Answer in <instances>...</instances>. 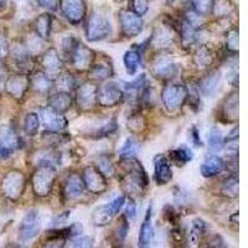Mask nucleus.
<instances>
[{
	"instance_id": "37",
	"label": "nucleus",
	"mask_w": 248,
	"mask_h": 248,
	"mask_svg": "<svg viewBox=\"0 0 248 248\" xmlns=\"http://www.w3.org/2000/svg\"><path fill=\"white\" fill-rule=\"evenodd\" d=\"M222 192L229 198H237V195H238V179H237V176H231L223 183Z\"/></svg>"
},
{
	"instance_id": "1",
	"label": "nucleus",
	"mask_w": 248,
	"mask_h": 248,
	"mask_svg": "<svg viewBox=\"0 0 248 248\" xmlns=\"http://www.w3.org/2000/svg\"><path fill=\"white\" fill-rule=\"evenodd\" d=\"M112 26H110L109 19L106 15L99 12H93L90 15L86 26V36L88 41H101L109 36Z\"/></svg>"
},
{
	"instance_id": "51",
	"label": "nucleus",
	"mask_w": 248,
	"mask_h": 248,
	"mask_svg": "<svg viewBox=\"0 0 248 248\" xmlns=\"http://www.w3.org/2000/svg\"><path fill=\"white\" fill-rule=\"evenodd\" d=\"M124 203H125V198H124V196H118V198H116L114 200L110 201L109 205L112 206V209L114 210V211L119 212L122 207H123Z\"/></svg>"
},
{
	"instance_id": "40",
	"label": "nucleus",
	"mask_w": 248,
	"mask_h": 248,
	"mask_svg": "<svg viewBox=\"0 0 248 248\" xmlns=\"http://www.w3.org/2000/svg\"><path fill=\"white\" fill-rule=\"evenodd\" d=\"M195 12L200 15H207L212 10V0H191Z\"/></svg>"
},
{
	"instance_id": "34",
	"label": "nucleus",
	"mask_w": 248,
	"mask_h": 248,
	"mask_svg": "<svg viewBox=\"0 0 248 248\" xmlns=\"http://www.w3.org/2000/svg\"><path fill=\"white\" fill-rule=\"evenodd\" d=\"M52 81L50 77L45 74H37L36 76L32 77V86L37 92H47L51 88Z\"/></svg>"
},
{
	"instance_id": "58",
	"label": "nucleus",
	"mask_w": 248,
	"mask_h": 248,
	"mask_svg": "<svg viewBox=\"0 0 248 248\" xmlns=\"http://www.w3.org/2000/svg\"><path fill=\"white\" fill-rule=\"evenodd\" d=\"M121 248H132V247H129V246H123V247H121Z\"/></svg>"
},
{
	"instance_id": "18",
	"label": "nucleus",
	"mask_w": 248,
	"mask_h": 248,
	"mask_svg": "<svg viewBox=\"0 0 248 248\" xmlns=\"http://www.w3.org/2000/svg\"><path fill=\"white\" fill-rule=\"evenodd\" d=\"M71 55H72V62H74L75 67L78 68V70H87L92 66V61L94 56H93L92 50H90L87 46L77 44V46Z\"/></svg>"
},
{
	"instance_id": "4",
	"label": "nucleus",
	"mask_w": 248,
	"mask_h": 248,
	"mask_svg": "<svg viewBox=\"0 0 248 248\" xmlns=\"http://www.w3.org/2000/svg\"><path fill=\"white\" fill-rule=\"evenodd\" d=\"M187 98V90L180 83H169L161 92V101L168 110H176Z\"/></svg>"
},
{
	"instance_id": "48",
	"label": "nucleus",
	"mask_w": 248,
	"mask_h": 248,
	"mask_svg": "<svg viewBox=\"0 0 248 248\" xmlns=\"http://www.w3.org/2000/svg\"><path fill=\"white\" fill-rule=\"evenodd\" d=\"M155 40H156V44H169L170 39H171V35L169 34V31L165 30V29H161L160 31H158V34L155 35Z\"/></svg>"
},
{
	"instance_id": "22",
	"label": "nucleus",
	"mask_w": 248,
	"mask_h": 248,
	"mask_svg": "<svg viewBox=\"0 0 248 248\" xmlns=\"http://www.w3.org/2000/svg\"><path fill=\"white\" fill-rule=\"evenodd\" d=\"M221 83V74L218 71H212L209 75H206L199 83L201 93L203 96L212 97L217 92Z\"/></svg>"
},
{
	"instance_id": "59",
	"label": "nucleus",
	"mask_w": 248,
	"mask_h": 248,
	"mask_svg": "<svg viewBox=\"0 0 248 248\" xmlns=\"http://www.w3.org/2000/svg\"><path fill=\"white\" fill-rule=\"evenodd\" d=\"M0 91H1V85H0Z\"/></svg>"
},
{
	"instance_id": "53",
	"label": "nucleus",
	"mask_w": 248,
	"mask_h": 248,
	"mask_svg": "<svg viewBox=\"0 0 248 248\" xmlns=\"http://www.w3.org/2000/svg\"><path fill=\"white\" fill-rule=\"evenodd\" d=\"M191 137H192V141L196 147H201L202 145V141H201L200 136H199V130L196 128H192L191 129Z\"/></svg>"
},
{
	"instance_id": "45",
	"label": "nucleus",
	"mask_w": 248,
	"mask_h": 248,
	"mask_svg": "<svg viewBox=\"0 0 248 248\" xmlns=\"http://www.w3.org/2000/svg\"><path fill=\"white\" fill-rule=\"evenodd\" d=\"M70 248H92V241L87 236L77 237L76 240H74Z\"/></svg>"
},
{
	"instance_id": "10",
	"label": "nucleus",
	"mask_w": 248,
	"mask_h": 248,
	"mask_svg": "<svg viewBox=\"0 0 248 248\" xmlns=\"http://www.w3.org/2000/svg\"><path fill=\"white\" fill-rule=\"evenodd\" d=\"M62 14L72 24H79L86 15V5L83 0H60Z\"/></svg>"
},
{
	"instance_id": "44",
	"label": "nucleus",
	"mask_w": 248,
	"mask_h": 248,
	"mask_svg": "<svg viewBox=\"0 0 248 248\" xmlns=\"http://www.w3.org/2000/svg\"><path fill=\"white\" fill-rule=\"evenodd\" d=\"M133 8H134V14L139 15H144L145 13L148 12V9H149V1L148 0H133Z\"/></svg>"
},
{
	"instance_id": "54",
	"label": "nucleus",
	"mask_w": 248,
	"mask_h": 248,
	"mask_svg": "<svg viewBox=\"0 0 248 248\" xmlns=\"http://www.w3.org/2000/svg\"><path fill=\"white\" fill-rule=\"evenodd\" d=\"M5 51H6V45H5V43H4L3 40L0 39V55H4V54H5Z\"/></svg>"
},
{
	"instance_id": "57",
	"label": "nucleus",
	"mask_w": 248,
	"mask_h": 248,
	"mask_svg": "<svg viewBox=\"0 0 248 248\" xmlns=\"http://www.w3.org/2000/svg\"><path fill=\"white\" fill-rule=\"evenodd\" d=\"M3 72H4V67H3V65L0 63V74H3Z\"/></svg>"
},
{
	"instance_id": "31",
	"label": "nucleus",
	"mask_w": 248,
	"mask_h": 248,
	"mask_svg": "<svg viewBox=\"0 0 248 248\" xmlns=\"http://www.w3.org/2000/svg\"><path fill=\"white\" fill-rule=\"evenodd\" d=\"M112 74V68L108 63H96L90 67V75L96 79H106Z\"/></svg>"
},
{
	"instance_id": "29",
	"label": "nucleus",
	"mask_w": 248,
	"mask_h": 248,
	"mask_svg": "<svg viewBox=\"0 0 248 248\" xmlns=\"http://www.w3.org/2000/svg\"><path fill=\"white\" fill-rule=\"evenodd\" d=\"M40 128V118L36 113H28L24 119V130L28 136H36Z\"/></svg>"
},
{
	"instance_id": "36",
	"label": "nucleus",
	"mask_w": 248,
	"mask_h": 248,
	"mask_svg": "<svg viewBox=\"0 0 248 248\" xmlns=\"http://www.w3.org/2000/svg\"><path fill=\"white\" fill-rule=\"evenodd\" d=\"M212 59H214V55L210 51V48H207L206 46H201L198 51H196V54H195V62L198 63L199 66H207L210 65L212 62Z\"/></svg>"
},
{
	"instance_id": "12",
	"label": "nucleus",
	"mask_w": 248,
	"mask_h": 248,
	"mask_svg": "<svg viewBox=\"0 0 248 248\" xmlns=\"http://www.w3.org/2000/svg\"><path fill=\"white\" fill-rule=\"evenodd\" d=\"M85 190L86 186L85 183H83V179L78 174L68 175L65 183H63V192L71 200H76V199L83 196Z\"/></svg>"
},
{
	"instance_id": "27",
	"label": "nucleus",
	"mask_w": 248,
	"mask_h": 248,
	"mask_svg": "<svg viewBox=\"0 0 248 248\" xmlns=\"http://www.w3.org/2000/svg\"><path fill=\"white\" fill-rule=\"evenodd\" d=\"M35 30L36 34L39 35L41 39L47 40L50 36V30H51V17L48 14H43L36 17L34 23Z\"/></svg>"
},
{
	"instance_id": "13",
	"label": "nucleus",
	"mask_w": 248,
	"mask_h": 248,
	"mask_svg": "<svg viewBox=\"0 0 248 248\" xmlns=\"http://www.w3.org/2000/svg\"><path fill=\"white\" fill-rule=\"evenodd\" d=\"M98 87L93 83H83L77 91V105L81 109L87 110L97 101Z\"/></svg>"
},
{
	"instance_id": "33",
	"label": "nucleus",
	"mask_w": 248,
	"mask_h": 248,
	"mask_svg": "<svg viewBox=\"0 0 248 248\" xmlns=\"http://www.w3.org/2000/svg\"><path fill=\"white\" fill-rule=\"evenodd\" d=\"M139 150V144L138 141H136L133 138H127L124 144L122 145V148L119 149V156L122 158H132L133 155L136 154Z\"/></svg>"
},
{
	"instance_id": "56",
	"label": "nucleus",
	"mask_w": 248,
	"mask_h": 248,
	"mask_svg": "<svg viewBox=\"0 0 248 248\" xmlns=\"http://www.w3.org/2000/svg\"><path fill=\"white\" fill-rule=\"evenodd\" d=\"M99 248H110V245H108V242H103L99 246Z\"/></svg>"
},
{
	"instance_id": "3",
	"label": "nucleus",
	"mask_w": 248,
	"mask_h": 248,
	"mask_svg": "<svg viewBox=\"0 0 248 248\" xmlns=\"http://www.w3.org/2000/svg\"><path fill=\"white\" fill-rule=\"evenodd\" d=\"M123 168L127 172L128 185L130 184V186L136 187L138 191H141L148 185L147 172L141 167L140 161L133 158H125L123 160Z\"/></svg>"
},
{
	"instance_id": "28",
	"label": "nucleus",
	"mask_w": 248,
	"mask_h": 248,
	"mask_svg": "<svg viewBox=\"0 0 248 248\" xmlns=\"http://www.w3.org/2000/svg\"><path fill=\"white\" fill-rule=\"evenodd\" d=\"M207 143L212 152H220L225 147V140L222 138L221 130L216 127H212L207 134Z\"/></svg>"
},
{
	"instance_id": "19",
	"label": "nucleus",
	"mask_w": 248,
	"mask_h": 248,
	"mask_svg": "<svg viewBox=\"0 0 248 248\" xmlns=\"http://www.w3.org/2000/svg\"><path fill=\"white\" fill-rule=\"evenodd\" d=\"M116 215L117 212L112 209V206L109 203H106V205H101L93 210L91 221L97 227H105L112 222L113 217Z\"/></svg>"
},
{
	"instance_id": "16",
	"label": "nucleus",
	"mask_w": 248,
	"mask_h": 248,
	"mask_svg": "<svg viewBox=\"0 0 248 248\" xmlns=\"http://www.w3.org/2000/svg\"><path fill=\"white\" fill-rule=\"evenodd\" d=\"M152 216H153V207L149 205L147 209L145 216L141 222L140 230H139V237H138V245L140 248H147L150 245L154 236V230H153L152 225Z\"/></svg>"
},
{
	"instance_id": "21",
	"label": "nucleus",
	"mask_w": 248,
	"mask_h": 248,
	"mask_svg": "<svg viewBox=\"0 0 248 248\" xmlns=\"http://www.w3.org/2000/svg\"><path fill=\"white\" fill-rule=\"evenodd\" d=\"M0 145L9 152L20 147V138L12 125L4 124L0 127Z\"/></svg>"
},
{
	"instance_id": "9",
	"label": "nucleus",
	"mask_w": 248,
	"mask_h": 248,
	"mask_svg": "<svg viewBox=\"0 0 248 248\" xmlns=\"http://www.w3.org/2000/svg\"><path fill=\"white\" fill-rule=\"evenodd\" d=\"M119 23L123 34L128 37H134L139 35L143 30V20L139 15L129 12V10H122L119 13Z\"/></svg>"
},
{
	"instance_id": "38",
	"label": "nucleus",
	"mask_w": 248,
	"mask_h": 248,
	"mask_svg": "<svg viewBox=\"0 0 248 248\" xmlns=\"http://www.w3.org/2000/svg\"><path fill=\"white\" fill-rule=\"evenodd\" d=\"M181 39L185 46H190L195 41V29L187 21H184L181 25Z\"/></svg>"
},
{
	"instance_id": "46",
	"label": "nucleus",
	"mask_w": 248,
	"mask_h": 248,
	"mask_svg": "<svg viewBox=\"0 0 248 248\" xmlns=\"http://www.w3.org/2000/svg\"><path fill=\"white\" fill-rule=\"evenodd\" d=\"M137 216V203L134 200L129 199L127 202V209H125V217L128 221H133Z\"/></svg>"
},
{
	"instance_id": "5",
	"label": "nucleus",
	"mask_w": 248,
	"mask_h": 248,
	"mask_svg": "<svg viewBox=\"0 0 248 248\" xmlns=\"http://www.w3.org/2000/svg\"><path fill=\"white\" fill-rule=\"evenodd\" d=\"M25 176L21 171L12 170L4 176L1 183V189L4 195L10 200H17L23 195L25 189Z\"/></svg>"
},
{
	"instance_id": "15",
	"label": "nucleus",
	"mask_w": 248,
	"mask_h": 248,
	"mask_svg": "<svg viewBox=\"0 0 248 248\" xmlns=\"http://www.w3.org/2000/svg\"><path fill=\"white\" fill-rule=\"evenodd\" d=\"M206 231V222L200 217L194 218L191 222L190 231L186 234V247L187 248H200L202 234Z\"/></svg>"
},
{
	"instance_id": "49",
	"label": "nucleus",
	"mask_w": 248,
	"mask_h": 248,
	"mask_svg": "<svg viewBox=\"0 0 248 248\" xmlns=\"http://www.w3.org/2000/svg\"><path fill=\"white\" fill-rule=\"evenodd\" d=\"M186 21H187L192 28H195V26H200L201 24L203 23L202 15L198 14V13H190V14H187V20H186Z\"/></svg>"
},
{
	"instance_id": "47",
	"label": "nucleus",
	"mask_w": 248,
	"mask_h": 248,
	"mask_svg": "<svg viewBox=\"0 0 248 248\" xmlns=\"http://www.w3.org/2000/svg\"><path fill=\"white\" fill-rule=\"evenodd\" d=\"M98 163H99V171H101L102 174H106V175L112 174L113 167H112V164H110L109 159L101 158Z\"/></svg>"
},
{
	"instance_id": "32",
	"label": "nucleus",
	"mask_w": 248,
	"mask_h": 248,
	"mask_svg": "<svg viewBox=\"0 0 248 248\" xmlns=\"http://www.w3.org/2000/svg\"><path fill=\"white\" fill-rule=\"evenodd\" d=\"M237 108H238V97L236 93H231V96L226 98L225 105H223V112L226 116L230 117V119H236Z\"/></svg>"
},
{
	"instance_id": "8",
	"label": "nucleus",
	"mask_w": 248,
	"mask_h": 248,
	"mask_svg": "<svg viewBox=\"0 0 248 248\" xmlns=\"http://www.w3.org/2000/svg\"><path fill=\"white\" fill-rule=\"evenodd\" d=\"M82 179H83L86 187L92 194H102L107 189V181H106L105 175L99 171L98 168L93 167V165L86 168Z\"/></svg>"
},
{
	"instance_id": "39",
	"label": "nucleus",
	"mask_w": 248,
	"mask_h": 248,
	"mask_svg": "<svg viewBox=\"0 0 248 248\" xmlns=\"http://www.w3.org/2000/svg\"><path fill=\"white\" fill-rule=\"evenodd\" d=\"M212 8L217 16H226L232 12L233 6L229 0H216V3L212 4Z\"/></svg>"
},
{
	"instance_id": "41",
	"label": "nucleus",
	"mask_w": 248,
	"mask_h": 248,
	"mask_svg": "<svg viewBox=\"0 0 248 248\" xmlns=\"http://www.w3.org/2000/svg\"><path fill=\"white\" fill-rule=\"evenodd\" d=\"M56 86L61 92H70L75 87V78L71 75H62L57 79Z\"/></svg>"
},
{
	"instance_id": "2",
	"label": "nucleus",
	"mask_w": 248,
	"mask_h": 248,
	"mask_svg": "<svg viewBox=\"0 0 248 248\" xmlns=\"http://www.w3.org/2000/svg\"><path fill=\"white\" fill-rule=\"evenodd\" d=\"M55 180H56L55 168L51 167V165H40L32 175L34 192L40 198H45L50 194Z\"/></svg>"
},
{
	"instance_id": "6",
	"label": "nucleus",
	"mask_w": 248,
	"mask_h": 248,
	"mask_svg": "<svg viewBox=\"0 0 248 248\" xmlns=\"http://www.w3.org/2000/svg\"><path fill=\"white\" fill-rule=\"evenodd\" d=\"M124 92L116 82H108L97 91V102L103 107L117 106L123 99Z\"/></svg>"
},
{
	"instance_id": "20",
	"label": "nucleus",
	"mask_w": 248,
	"mask_h": 248,
	"mask_svg": "<svg viewBox=\"0 0 248 248\" xmlns=\"http://www.w3.org/2000/svg\"><path fill=\"white\" fill-rule=\"evenodd\" d=\"M225 165L226 164L222 158L217 156V155H210L201 164L200 171L205 178H212L215 175L222 172L225 169Z\"/></svg>"
},
{
	"instance_id": "43",
	"label": "nucleus",
	"mask_w": 248,
	"mask_h": 248,
	"mask_svg": "<svg viewBox=\"0 0 248 248\" xmlns=\"http://www.w3.org/2000/svg\"><path fill=\"white\" fill-rule=\"evenodd\" d=\"M238 32L236 30L230 31L227 35V48L232 52H237L238 51Z\"/></svg>"
},
{
	"instance_id": "52",
	"label": "nucleus",
	"mask_w": 248,
	"mask_h": 248,
	"mask_svg": "<svg viewBox=\"0 0 248 248\" xmlns=\"http://www.w3.org/2000/svg\"><path fill=\"white\" fill-rule=\"evenodd\" d=\"M39 4L46 9L55 10L57 5V0H39Z\"/></svg>"
},
{
	"instance_id": "26",
	"label": "nucleus",
	"mask_w": 248,
	"mask_h": 248,
	"mask_svg": "<svg viewBox=\"0 0 248 248\" xmlns=\"http://www.w3.org/2000/svg\"><path fill=\"white\" fill-rule=\"evenodd\" d=\"M123 62L124 67L127 70L128 75H130V76L136 75L139 63H140V51L137 50V48L128 50L127 52L124 54Z\"/></svg>"
},
{
	"instance_id": "24",
	"label": "nucleus",
	"mask_w": 248,
	"mask_h": 248,
	"mask_svg": "<svg viewBox=\"0 0 248 248\" xmlns=\"http://www.w3.org/2000/svg\"><path fill=\"white\" fill-rule=\"evenodd\" d=\"M178 71V66L175 62H172L171 60L169 59H163L158 60V61L154 63V67H153V72L154 75H156L158 77H161V78H167V77L174 76Z\"/></svg>"
},
{
	"instance_id": "11",
	"label": "nucleus",
	"mask_w": 248,
	"mask_h": 248,
	"mask_svg": "<svg viewBox=\"0 0 248 248\" xmlns=\"http://www.w3.org/2000/svg\"><path fill=\"white\" fill-rule=\"evenodd\" d=\"M39 118L41 119V123L52 132H61L67 127V119L62 116V113L56 112L51 107L40 108Z\"/></svg>"
},
{
	"instance_id": "7",
	"label": "nucleus",
	"mask_w": 248,
	"mask_h": 248,
	"mask_svg": "<svg viewBox=\"0 0 248 248\" xmlns=\"http://www.w3.org/2000/svg\"><path fill=\"white\" fill-rule=\"evenodd\" d=\"M40 215L36 210L26 212L19 225V236L23 241H30L37 236L40 231Z\"/></svg>"
},
{
	"instance_id": "14",
	"label": "nucleus",
	"mask_w": 248,
	"mask_h": 248,
	"mask_svg": "<svg viewBox=\"0 0 248 248\" xmlns=\"http://www.w3.org/2000/svg\"><path fill=\"white\" fill-rule=\"evenodd\" d=\"M154 174L155 181L158 185H165L172 179V170L170 167V161L167 156L158 155L154 160Z\"/></svg>"
},
{
	"instance_id": "35",
	"label": "nucleus",
	"mask_w": 248,
	"mask_h": 248,
	"mask_svg": "<svg viewBox=\"0 0 248 248\" xmlns=\"http://www.w3.org/2000/svg\"><path fill=\"white\" fill-rule=\"evenodd\" d=\"M128 232H129V221L127 217L122 216L121 222H118L116 230H114V238L118 243H123L124 240L127 238Z\"/></svg>"
},
{
	"instance_id": "23",
	"label": "nucleus",
	"mask_w": 248,
	"mask_h": 248,
	"mask_svg": "<svg viewBox=\"0 0 248 248\" xmlns=\"http://www.w3.org/2000/svg\"><path fill=\"white\" fill-rule=\"evenodd\" d=\"M41 65L48 75L59 74L62 67V61L57 54V51L54 48L46 51L43 59H41Z\"/></svg>"
},
{
	"instance_id": "55",
	"label": "nucleus",
	"mask_w": 248,
	"mask_h": 248,
	"mask_svg": "<svg viewBox=\"0 0 248 248\" xmlns=\"http://www.w3.org/2000/svg\"><path fill=\"white\" fill-rule=\"evenodd\" d=\"M8 1L9 0H0V9L6 8V5H8Z\"/></svg>"
},
{
	"instance_id": "50",
	"label": "nucleus",
	"mask_w": 248,
	"mask_h": 248,
	"mask_svg": "<svg viewBox=\"0 0 248 248\" xmlns=\"http://www.w3.org/2000/svg\"><path fill=\"white\" fill-rule=\"evenodd\" d=\"M207 248H225V242H223L222 237L218 236V234L212 236L207 243Z\"/></svg>"
},
{
	"instance_id": "30",
	"label": "nucleus",
	"mask_w": 248,
	"mask_h": 248,
	"mask_svg": "<svg viewBox=\"0 0 248 248\" xmlns=\"http://www.w3.org/2000/svg\"><path fill=\"white\" fill-rule=\"evenodd\" d=\"M192 152L189 149V148H185V147H181L178 148V149L172 150L170 153V158L174 163H176L178 165H184L186 164L187 161H190L192 159Z\"/></svg>"
},
{
	"instance_id": "25",
	"label": "nucleus",
	"mask_w": 248,
	"mask_h": 248,
	"mask_svg": "<svg viewBox=\"0 0 248 248\" xmlns=\"http://www.w3.org/2000/svg\"><path fill=\"white\" fill-rule=\"evenodd\" d=\"M48 103H50L48 107H51L59 113H63L70 109L71 105H72V98H71L68 92H59L50 97Z\"/></svg>"
},
{
	"instance_id": "42",
	"label": "nucleus",
	"mask_w": 248,
	"mask_h": 248,
	"mask_svg": "<svg viewBox=\"0 0 248 248\" xmlns=\"http://www.w3.org/2000/svg\"><path fill=\"white\" fill-rule=\"evenodd\" d=\"M65 238H66L65 233L51 236L50 238H48L47 242L44 245L43 248H63V246H65Z\"/></svg>"
},
{
	"instance_id": "17",
	"label": "nucleus",
	"mask_w": 248,
	"mask_h": 248,
	"mask_svg": "<svg viewBox=\"0 0 248 248\" xmlns=\"http://www.w3.org/2000/svg\"><path fill=\"white\" fill-rule=\"evenodd\" d=\"M5 88L9 94L14 97V98H23L29 88V78L26 76H24V75L12 76L6 81Z\"/></svg>"
}]
</instances>
